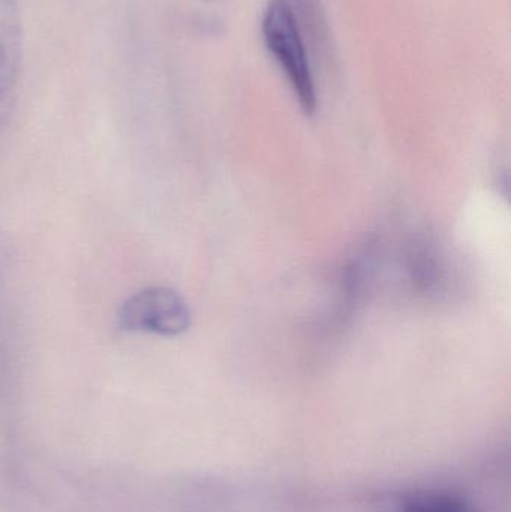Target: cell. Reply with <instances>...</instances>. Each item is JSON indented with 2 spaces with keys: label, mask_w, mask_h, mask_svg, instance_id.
<instances>
[{
  "label": "cell",
  "mask_w": 511,
  "mask_h": 512,
  "mask_svg": "<svg viewBox=\"0 0 511 512\" xmlns=\"http://www.w3.org/2000/svg\"><path fill=\"white\" fill-rule=\"evenodd\" d=\"M264 45L287 77L303 113L317 110V87L299 14L291 0H269L261 23Z\"/></svg>",
  "instance_id": "1"
},
{
  "label": "cell",
  "mask_w": 511,
  "mask_h": 512,
  "mask_svg": "<svg viewBox=\"0 0 511 512\" xmlns=\"http://www.w3.org/2000/svg\"><path fill=\"white\" fill-rule=\"evenodd\" d=\"M119 319L125 330L174 337L188 330L191 312L173 289L149 288L125 301Z\"/></svg>",
  "instance_id": "2"
},
{
  "label": "cell",
  "mask_w": 511,
  "mask_h": 512,
  "mask_svg": "<svg viewBox=\"0 0 511 512\" xmlns=\"http://www.w3.org/2000/svg\"><path fill=\"white\" fill-rule=\"evenodd\" d=\"M21 45L23 32L17 0H0V105L5 104L17 81Z\"/></svg>",
  "instance_id": "3"
},
{
  "label": "cell",
  "mask_w": 511,
  "mask_h": 512,
  "mask_svg": "<svg viewBox=\"0 0 511 512\" xmlns=\"http://www.w3.org/2000/svg\"><path fill=\"white\" fill-rule=\"evenodd\" d=\"M389 512H483L467 496L447 490H416L396 496Z\"/></svg>",
  "instance_id": "4"
}]
</instances>
